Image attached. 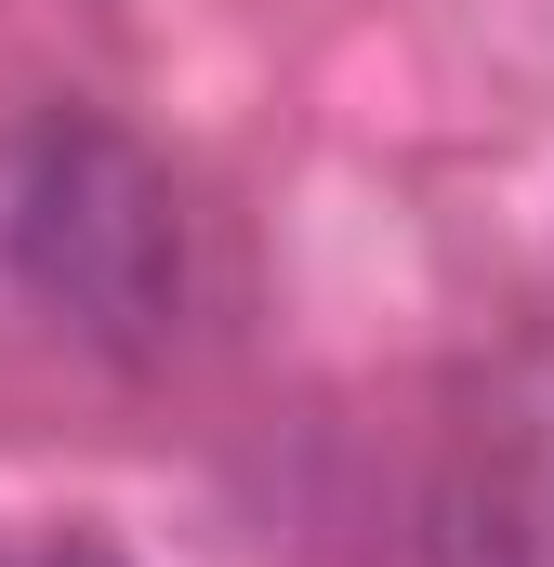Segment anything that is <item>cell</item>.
I'll use <instances>...</instances> for the list:
<instances>
[{
  "label": "cell",
  "mask_w": 554,
  "mask_h": 567,
  "mask_svg": "<svg viewBox=\"0 0 554 567\" xmlns=\"http://www.w3.org/2000/svg\"><path fill=\"white\" fill-rule=\"evenodd\" d=\"M0 278L106 370H172L198 330V212L172 158L93 106H40L0 158Z\"/></svg>",
  "instance_id": "cell-1"
},
{
  "label": "cell",
  "mask_w": 554,
  "mask_h": 567,
  "mask_svg": "<svg viewBox=\"0 0 554 567\" xmlns=\"http://www.w3.org/2000/svg\"><path fill=\"white\" fill-rule=\"evenodd\" d=\"M410 567H554V343H515L462 370L410 435L397 488Z\"/></svg>",
  "instance_id": "cell-2"
},
{
  "label": "cell",
  "mask_w": 554,
  "mask_h": 567,
  "mask_svg": "<svg viewBox=\"0 0 554 567\" xmlns=\"http://www.w3.org/2000/svg\"><path fill=\"white\" fill-rule=\"evenodd\" d=\"M0 567H133V555L93 528H27V542H0Z\"/></svg>",
  "instance_id": "cell-3"
}]
</instances>
